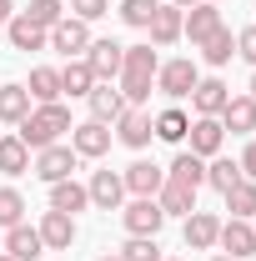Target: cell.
I'll return each instance as SVG.
<instances>
[{"instance_id":"1","label":"cell","mask_w":256,"mask_h":261,"mask_svg":"<svg viewBox=\"0 0 256 261\" xmlns=\"http://www.w3.org/2000/svg\"><path fill=\"white\" fill-rule=\"evenodd\" d=\"M156 70H161V56H156L151 40H146V45H126L121 75H116V91L126 96V106H146V100H151V91H156Z\"/></svg>"},{"instance_id":"2","label":"cell","mask_w":256,"mask_h":261,"mask_svg":"<svg viewBox=\"0 0 256 261\" xmlns=\"http://www.w3.org/2000/svg\"><path fill=\"white\" fill-rule=\"evenodd\" d=\"M70 126H75V121H70V111H65L61 100H50V106H35L31 116L20 121V130H15V136H20L31 151H45V146H56Z\"/></svg>"},{"instance_id":"3","label":"cell","mask_w":256,"mask_h":261,"mask_svg":"<svg viewBox=\"0 0 256 261\" xmlns=\"http://www.w3.org/2000/svg\"><path fill=\"white\" fill-rule=\"evenodd\" d=\"M196 81H201V65L191 61V56H176V61H161L156 70V91L171 100H186L196 91Z\"/></svg>"},{"instance_id":"4","label":"cell","mask_w":256,"mask_h":261,"mask_svg":"<svg viewBox=\"0 0 256 261\" xmlns=\"http://www.w3.org/2000/svg\"><path fill=\"white\" fill-rule=\"evenodd\" d=\"M121 226H126V236H156L166 226V211L156 206V196H131L121 206Z\"/></svg>"},{"instance_id":"5","label":"cell","mask_w":256,"mask_h":261,"mask_svg":"<svg viewBox=\"0 0 256 261\" xmlns=\"http://www.w3.org/2000/svg\"><path fill=\"white\" fill-rule=\"evenodd\" d=\"M91 40H96V35H91V25H86V20L65 15V20H56V25H50V45H45V50H61L65 61H81V56L91 50Z\"/></svg>"},{"instance_id":"6","label":"cell","mask_w":256,"mask_h":261,"mask_svg":"<svg viewBox=\"0 0 256 261\" xmlns=\"http://www.w3.org/2000/svg\"><path fill=\"white\" fill-rule=\"evenodd\" d=\"M111 141H116V130L100 126V121H75V126H70V151H75L81 161H100V156L111 151Z\"/></svg>"},{"instance_id":"7","label":"cell","mask_w":256,"mask_h":261,"mask_svg":"<svg viewBox=\"0 0 256 261\" xmlns=\"http://www.w3.org/2000/svg\"><path fill=\"white\" fill-rule=\"evenodd\" d=\"M75 166H81V156L70 151V146H45V151H35V161H31V171L45 181V186H56V181H65V176H75Z\"/></svg>"},{"instance_id":"8","label":"cell","mask_w":256,"mask_h":261,"mask_svg":"<svg viewBox=\"0 0 256 261\" xmlns=\"http://www.w3.org/2000/svg\"><path fill=\"white\" fill-rule=\"evenodd\" d=\"M151 136H156V130H151V111H146V106H126V111L116 116V141H121V146L146 151Z\"/></svg>"},{"instance_id":"9","label":"cell","mask_w":256,"mask_h":261,"mask_svg":"<svg viewBox=\"0 0 256 261\" xmlns=\"http://www.w3.org/2000/svg\"><path fill=\"white\" fill-rule=\"evenodd\" d=\"M86 191H91V206H96V211H121V206H126V181H121V171H91Z\"/></svg>"},{"instance_id":"10","label":"cell","mask_w":256,"mask_h":261,"mask_svg":"<svg viewBox=\"0 0 256 261\" xmlns=\"http://www.w3.org/2000/svg\"><path fill=\"white\" fill-rule=\"evenodd\" d=\"M226 20H221V5H211V0H201V5H191L186 10V20H181V40H191V45H201L206 35H216Z\"/></svg>"},{"instance_id":"11","label":"cell","mask_w":256,"mask_h":261,"mask_svg":"<svg viewBox=\"0 0 256 261\" xmlns=\"http://www.w3.org/2000/svg\"><path fill=\"white\" fill-rule=\"evenodd\" d=\"M186 141H191V156H201V161H211V156H221L226 146V130L216 116H196L191 130H186Z\"/></svg>"},{"instance_id":"12","label":"cell","mask_w":256,"mask_h":261,"mask_svg":"<svg viewBox=\"0 0 256 261\" xmlns=\"http://www.w3.org/2000/svg\"><path fill=\"white\" fill-rule=\"evenodd\" d=\"M216 246H221L226 256H236V261L256 256V226H251V221L226 216V221H221V236H216Z\"/></svg>"},{"instance_id":"13","label":"cell","mask_w":256,"mask_h":261,"mask_svg":"<svg viewBox=\"0 0 256 261\" xmlns=\"http://www.w3.org/2000/svg\"><path fill=\"white\" fill-rule=\"evenodd\" d=\"M181 236H186V246H191V251H216L221 216H216V211H191V216H186V226H181Z\"/></svg>"},{"instance_id":"14","label":"cell","mask_w":256,"mask_h":261,"mask_svg":"<svg viewBox=\"0 0 256 261\" xmlns=\"http://www.w3.org/2000/svg\"><path fill=\"white\" fill-rule=\"evenodd\" d=\"M121 56H126V45L121 40H91V50H86V65L96 70V81H116L121 75Z\"/></svg>"},{"instance_id":"15","label":"cell","mask_w":256,"mask_h":261,"mask_svg":"<svg viewBox=\"0 0 256 261\" xmlns=\"http://www.w3.org/2000/svg\"><path fill=\"white\" fill-rule=\"evenodd\" d=\"M86 106H91V121H100V126H116V116L126 111V96L116 91V81H96V91L86 96Z\"/></svg>"},{"instance_id":"16","label":"cell","mask_w":256,"mask_h":261,"mask_svg":"<svg viewBox=\"0 0 256 261\" xmlns=\"http://www.w3.org/2000/svg\"><path fill=\"white\" fill-rule=\"evenodd\" d=\"M231 100V86H226L221 75H201L191 91V111L196 116H221V106Z\"/></svg>"},{"instance_id":"17","label":"cell","mask_w":256,"mask_h":261,"mask_svg":"<svg viewBox=\"0 0 256 261\" xmlns=\"http://www.w3.org/2000/svg\"><path fill=\"white\" fill-rule=\"evenodd\" d=\"M121 181H126V196H156L161 181H166V166H156V161H131L126 171H121Z\"/></svg>"},{"instance_id":"18","label":"cell","mask_w":256,"mask_h":261,"mask_svg":"<svg viewBox=\"0 0 256 261\" xmlns=\"http://www.w3.org/2000/svg\"><path fill=\"white\" fill-rule=\"evenodd\" d=\"M216 121H221V130H231V136H256V100L251 96H231Z\"/></svg>"},{"instance_id":"19","label":"cell","mask_w":256,"mask_h":261,"mask_svg":"<svg viewBox=\"0 0 256 261\" xmlns=\"http://www.w3.org/2000/svg\"><path fill=\"white\" fill-rule=\"evenodd\" d=\"M5 40H10L15 50H25V56H31V50H45V45H50V31H40L31 15H20V10H15V15H10V25H5Z\"/></svg>"},{"instance_id":"20","label":"cell","mask_w":256,"mask_h":261,"mask_svg":"<svg viewBox=\"0 0 256 261\" xmlns=\"http://www.w3.org/2000/svg\"><path fill=\"white\" fill-rule=\"evenodd\" d=\"M35 231H40L45 251H70V241H75V216H65V211H45Z\"/></svg>"},{"instance_id":"21","label":"cell","mask_w":256,"mask_h":261,"mask_svg":"<svg viewBox=\"0 0 256 261\" xmlns=\"http://www.w3.org/2000/svg\"><path fill=\"white\" fill-rule=\"evenodd\" d=\"M31 111H35V100H31V91L20 81H5L0 86V126H20Z\"/></svg>"},{"instance_id":"22","label":"cell","mask_w":256,"mask_h":261,"mask_svg":"<svg viewBox=\"0 0 256 261\" xmlns=\"http://www.w3.org/2000/svg\"><path fill=\"white\" fill-rule=\"evenodd\" d=\"M5 256H15V261H40L45 256V241H40V231L35 226H10L5 231Z\"/></svg>"},{"instance_id":"23","label":"cell","mask_w":256,"mask_h":261,"mask_svg":"<svg viewBox=\"0 0 256 261\" xmlns=\"http://www.w3.org/2000/svg\"><path fill=\"white\" fill-rule=\"evenodd\" d=\"M181 20H186V10H176V5H161L156 15H151V25H146V31H151V45H156V50L176 45V40H181Z\"/></svg>"},{"instance_id":"24","label":"cell","mask_w":256,"mask_h":261,"mask_svg":"<svg viewBox=\"0 0 256 261\" xmlns=\"http://www.w3.org/2000/svg\"><path fill=\"white\" fill-rule=\"evenodd\" d=\"M86 206H91V191H86L75 176H65V181H56V186H50V211L75 216V211H86Z\"/></svg>"},{"instance_id":"25","label":"cell","mask_w":256,"mask_h":261,"mask_svg":"<svg viewBox=\"0 0 256 261\" xmlns=\"http://www.w3.org/2000/svg\"><path fill=\"white\" fill-rule=\"evenodd\" d=\"M91 91H96V70H91V65H86V56H81V61H65L61 65V96H91Z\"/></svg>"},{"instance_id":"26","label":"cell","mask_w":256,"mask_h":261,"mask_svg":"<svg viewBox=\"0 0 256 261\" xmlns=\"http://www.w3.org/2000/svg\"><path fill=\"white\" fill-rule=\"evenodd\" d=\"M151 130H156V141L181 146V141H186V130H191V116H186L181 106H166L161 116H151Z\"/></svg>"},{"instance_id":"27","label":"cell","mask_w":256,"mask_h":261,"mask_svg":"<svg viewBox=\"0 0 256 261\" xmlns=\"http://www.w3.org/2000/svg\"><path fill=\"white\" fill-rule=\"evenodd\" d=\"M166 181H176V186H191V191H201V186H206V161H201V156H191V151H181L176 161L166 166Z\"/></svg>"},{"instance_id":"28","label":"cell","mask_w":256,"mask_h":261,"mask_svg":"<svg viewBox=\"0 0 256 261\" xmlns=\"http://www.w3.org/2000/svg\"><path fill=\"white\" fill-rule=\"evenodd\" d=\"M156 206L166 211V216H181V221H186V216L196 211V191H191V186H176V181H161Z\"/></svg>"},{"instance_id":"29","label":"cell","mask_w":256,"mask_h":261,"mask_svg":"<svg viewBox=\"0 0 256 261\" xmlns=\"http://www.w3.org/2000/svg\"><path fill=\"white\" fill-rule=\"evenodd\" d=\"M25 91H31L35 106H50V100H61V70H56V65H35L31 81H25Z\"/></svg>"},{"instance_id":"30","label":"cell","mask_w":256,"mask_h":261,"mask_svg":"<svg viewBox=\"0 0 256 261\" xmlns=\"http://www.w3.org/2000/svg\"><path fill=\"white\" fill-rule=\"evenodd\" d=\"M221 201H226V211H231L236 221H251V216H256V181L241 176L231 191H221Z\"/></svg>"},{"instance_id":"31","label":"cell","mask_w":256,"mask_h":261,"mask_svg":"<svg viewBox=\"0 0 256 261\" xmlns=\"http://www.w3.org/2000/svg\"><path fill=\"white\" fill-rule=\"evenodd\" d=\"M0 171L5 176H25L31 171V146L20 136H0Z\"/></svg>"},{"instance_id":"32","label":"cell","mask_w":256,"mask_h":261,"mask_svg":"<svg viewBox=\"0 0 256 261\" xmlns=\"http://www.w3.org/2000/svg\"><path fill=\"white\" fill-rule=\"evenodd\" d=\"M231 56H236V35L226 31H216V35H206V40H201V61L206 65H216V70H221V65H231Z\"/></svg>"},{"instance_id":"33","label":"cell","mask_w":256,"mask_h":261,"mask_svg":"<svg viewBox=\"0 0 256 261\" xmlns=\"http://www.w3.org/2000/svg\"><path fill=\"white\" fill-rule=\"evenodd\" d=\"M241 181V166L231 161V156H211L206 161V186H216V191H231Z\"/></svg>"},{"instance_id":"34","label":"cell","mask_w":256,"mask_h":261,"mask_svg":"<svg viewBox=\"0 0 256 261\" xmlns=\"http://www.w3.org/2000/svg\"><path fill=\"white\" fill-rule=\"evenodd\" d=\"M161 10V0H121V10H116V15H121V20H126L131 31H146V25H151V15H156Z\"/></svg>"},{"instance_id":"35","label":"cell","mask_w":256,"mask_h":261,"mask_svg":"<svg viewBox=\"0 0 256 261\" xmlns=\"http://www.w3.org/2000/svg\"><path fill=\"white\" fill-rule=\"evenodd\" d=\"M25 221V196L15 191V186H0V226H20Z\"/></svg>"},{"instance_id":"36","label":"cell","mask_w":256,"mask_h":261,"mask_svg":"<svg viewBox=\"0 0 256 261\" xmlns=\"http://www.w3.org/2000/svg\"><path fill=\"white\" fill-rule=\"evenodd\" d=\"M116 256L121 261H161V246H156V236H126V246Z\"/></svg>"},{"instance_id":"37","label":"cell","mask_w":256,"mask_h":261,"mask_svg":"<svg viewBox=\"0 0 256 261\" xmlns=\"http://www.w3.org/2000/svg\"><path fill=\"white\" fill-rule=\"evenodd\" d=\"M20 15H31L40 31H50L56 20H65V5H61V0H31V5H25Z\"/></svg>"},{"instance_id":"38","label":"cell","mask_w":256,"mask_h":261,"mask_svg":"<svg viewBox=\"0 0 256 261\" xmlns=\"http://www.w3.org/2000/svg\"><path fill=\"white\" fill-rule=\"evenodd\" d=\"M70 15L91 25V20H100V15H111V0H70Z\"/></svg>"},{"instance_id":"39","label":"cell","mask_w":256,"mask_h":261,"mask_svg":"<svg viewBox=\"0 0 256 261\" xmlns=\"http://www.w3.org/2000/svg\"><path fill=\"white\" fill-rule=\"evenodd\" d=\"M236 56L256 70V25H246V31H236Z\"/></svg>"},{"instance_id":"40","label":"cell","mask_w":256,"mask_h":261,"mask_svg":"<svg viewBox=\"0 0 256 261\" xmlns=\"http://www.w3.org/2000/svg\"><path fill=\"white\" fill-rule=\"evenodd\" d=\"M236 166H241V176H246V181H256V141L241 151V156H236Z\"/></svg>"},{"instance_id":"41","label":"cell","mask_w":256,"mask_h":261,"mask_svg":"<svg viewBox=\"0 0 256 261\" xmlns=\"http://www.w3.org/2000/svg\"><path fill=\"white\" fill-rule=\"evenodd\" d=\"M10 15H15V0H0V25H10Z\"/></svg>"},{"instance_id":"42","label":"cell","mask_w":256,"mask_h":261,"mask_svg":"<svg viewBox=\"0 0 256 261\" xmlns=\"http://www.w3.org/2000/svg\"><path fill=\"white\" fill-rule=\"evenodd\" d=\"M166 5H176V10H191V5H201V0H166Z\"/></svg>"},{"instance_id":"43","label":"cell","mask_w":256,"mask_h":261,"mask_svg":"<svg viewBox=\"0 0 256 261\" xmlns=\"http://www.w3.org/2000/svg\"><path fill=\"white\" fill-rule=\"evenodd\" d=\"M246 96H251V100H256V70H251V91H246Z\"/></svg>"},{"instance_id":"44","label":"cell","mask_w":256,"mask_h":261,"mask_svg":"<svg viewBox=\"0 0 256 261\" xmlns=\"http://www.w3.org/2000/svg\"><path fill=\"white\" fill-rule=\"evenodd\" d=\"M96 261H121V256H116V251H111V256H96Z\"/></svg>"},{"instance_id":"45","label":"cell","mask_w":256,"mask_h":261,"mask_svg":"<svg viewBox=\"0 0 256 261\" xmlns=\"http://www.w3.org/2000/svg\"><path fill=\"white\" fill-rule=\"evenodd\" d=\"M211 261H236V256H211Z\"/></svg>"},{"instance_id":"46","label":"cell","mask_w":256,"mask_h":261,"mask_svg":"<svg viewBox=\"0 0 256 261\" xmlns=\"http://www.w3.org/2000/svg\"><path fill=\"white\" fill-rule=\"evenodd\" d=\"M0 261H15V256H5V251H0Z\"/></svg>"},{"instance_id":"47","label":"cell","mask_w":256,"mask_h":261,"mask_svg":"<svg viewBox=\"0 0 256 261\" xmlns=\"http://www.w3.org/2000/svg\"><path fill=\"white\" fill-rule=\"evenodd\" d=\"M211 5H226V0H211Z\"/></svg>"},{"instance_id":"48","label":"cell","mask_w":256,"mask_h":261,"mask_svg":"<svg viewBox=\"0 0 256 261\" xmlns=\"http://www.w3.org/2000/svg\"><path fill=\"white\" fill-rule=\"evenodd\" d=\"M161 261H176V256H161Z\"/></svg>"},{"instance_id":"49","label":"cell","mask_w":256,"mask_h":261,"mask_svg":"<svg viewBox=\"0 0 256 261\" xmlns=\"http://www.w3.org/2000/svg\"><path fill=\"white\" fill-rule=\"evenodd\" d=\"M251 226H256V216H251Z\"/></svg>"}]
</instances>
